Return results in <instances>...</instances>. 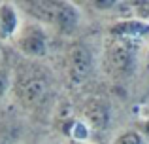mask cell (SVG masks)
I'll list each match as a JSON object with an SVG mask.
<instances>
[{
	"label": "cell",
	"mask_w": 149,
	"mask_h": 144,
	"mask_svg": "<svg viewBox=\"0 0 149 144\" xmlns=\"http://www.w3.org/2000/svg\"><path fill=\"white\" fill-rule=\"evenodd\" d=\"M140 42L125 40V38H109L108 42V63L109 68L117 76H130L136 67V55L140 49Z\"/></svg>",
	"instance_id": "1"
},
{
	"label": "cell",
	"mask_w": 149,
	"mask_h": 144,
	"mask_svg": "<svg viewBox=\"0 0 149 144\" xmlns=\"http://www.w3.org/2000/svg\"><path fill=\"white\" fill-rule=\"evenodd\" d=\"M87 137H89L87 123H85V122H74L72 123V138H74V140L83 142V140H87Z\"/></svg>",
	"instance_id": "11"
},
{
	"label": "cell",
	"mask_w": 149,
	"mask_h": 144,
	"mask_svg": "<svg viewBox=\"0 0 149 144\" xmlns=\"http://www.w3.org/2000/svg\"><path fill=\"white\" fill-rule=\"evenodd\" d=\"M79 19H81V13L77 10V6H74L72 2H57V10H55V17L51 27L58 34L70 36L79 27Z\"/></svg>",
	"instance_id": "5"
},
{
	"label": "cell",
	"mask_w": 149,
	"mask_h": 144,
	"mask_svg": "<svg viewBox=\"0 0 149 144\" xmlns=\"http://www.w3.org/2000/svg\"><path fill=\"white\" fill-rule=\"evenodd\" d=\"M23 10H26L36 23L40 25H53L55 10H57V2H32V4H23Z\"/></svg>",
	"instance_id": "8"
},
{
	"label": "cell",
	"mask_w": 149,
	"mask_h": 144,
	"mask_svg": "<svg viewBox=\"0 0 149 144\" xmlns=\"http://www.w3.org/2000/svg\"><path fill=\"white\" fill-rule=\"evenodd\" d=\"M109 36L113 38H125V40H132V42H140L149 36V23L143 19H123L117 21L109 27Z\"/></svg>",
	"instance_id": "6"
},
{
	"label": "cell",
	"mask_w": 149,
	"mask_h": 144,
	"mask_svg": "<svg viewBox=\"0 0 149 144\" xmlns=\"http://www.w3.org/2000/svg\"><path fill=\"white\" fill-rule=\"evenodd\" d=\"M45 93H47V81L44 80V76H21L17 84V95L21 99V103L26 108H34L44 100Z\"/></svg>",
	"instance_id": "4"
},
{
	"label": "cell",
	"mask_w": 149,
	"mask_h": 144,
	"mask_svg": "<svg viewBox=\"0 0 149 144\" xmlns=\"http://www.w3.org/2000/svg\"><path fill=\"white\" fill-rule=\"evenodd\" d=\"M21 30V13L19 8L10 2L0 4V40H11Z\"/></svg>",
	"instance_id": "7"
},
{
	"label": "cell",
	"mask_w": 149,
	"mask_h": 144,
	"mask_svg": "<svg viewBox=\"0 0 149 144\" xmlns=\"http://www.w3.org/2000/svg\"><path fill=\"white\" fill-rule=\"evenodd\" d=\"M113 144H146V140H143V137L138 131H127V133H123Z\"/></svg>",
	"instance_id": "10"
},
{
	"label": "cell",
	"mask_w": 149,
	"mask_h": 144,
	"mask_svg": "<svg viewBox=\"0 0 149 144\" xmlns=\"http://www.w3.org/2000/svg\"><path fill=\"white\" fill-rule=\"evenodd\" d=\"M93 70V55L83 44H74L66 55V74L72 84L79 85Z\"/></svg>",
	"instance_id": "3"
},
{
	"label": "cell",
	"mask_w": 149,
	"mask_h": 144,
	"mask_svg": "<svg viewBox=\"0 0 149 144\" xmlns=\"http://www.w3.org/2000/svg\"><path fill=\"white\" fill-rule=\"evenodd\" d=\"M85 118H87L91 127H104L108 125V106L104 103H91L89 108L85 110Z\"/></svg>",
	"instance_id": "9"
},
{
	"label": "cell",
	"mask_w": 149,
	"mask_h": 144,
	"mask_svg": "<svg viewBox=\"0 0 149 144\" xmlns=\"http://www.w3.org/2000/svg\"><path fill=\"white\" fill-rule=\"evenodd\" d=\"M8 84H10V78H8L6 72H0V95L8 89Z\"/></svg>",
	"instance_id": "13"
},
{
	"label": "cell",
	"mask_w": 149,
	"mask_h": 144,
	"mask_svg": "<svg viewBox=\"0 0 149 144\" xmlns=\"http://www.w3.org/2000/svg\"><path fill=\"white\" fill-rule=\"evenodd\" d=\"M134 10L138 13V19H143V21L149 23V2H140Z\"/></svg>",
	"instance_id": "12"
},
{
	"label": "cell",
	"mask_w": 149,
	"mask_h": 144,
	"mask_svg": "<svg viewBox=\"0 0 149 144\" xmlns=\"http://www.w3.org/2000/svg\"><path fill=\"white\" fill-rule=\"evenodd\" d=\"M17 49L26 57H44L47 53V32L40 23H26L15 36Z\"/></svg>",
	"instance_id": "2"
},
{
	"label": "cell",
	"mask_w": 149,
	"mask_h": 144,
	"mask_svg": "<svg viewBox=\"0 0 149 144\" xmlns=\"http://www.w3.org/2000/svg\"><path fill=\"white\" fill-rule=\"evenodd\" d=\"M143 129H146V135H149V119L146 122V127H143Z\"/></svg>",
	"instance_id": "14"
}]
</instances>
